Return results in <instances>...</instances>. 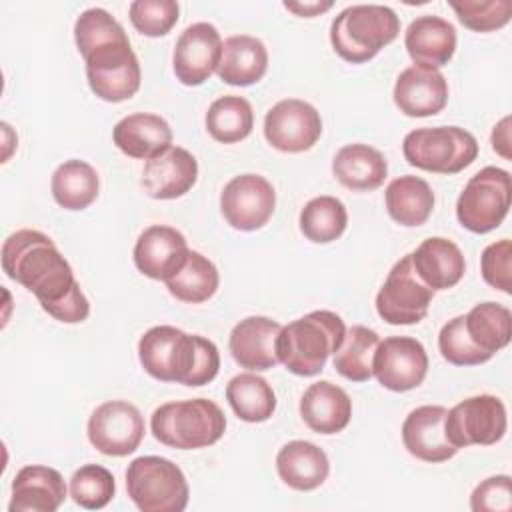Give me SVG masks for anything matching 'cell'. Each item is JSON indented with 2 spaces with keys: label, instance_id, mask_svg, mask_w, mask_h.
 <instances>
[{
  "label": "cell",
  "instance_id": "obj_31",
  "mask_svg": "<svg viewBox=\"0 0 512 512\" xmlns=\"http://www.w3.org/2000/svg\"><path fill=\"white\" fill-rule=\"evenodd\" d=\"M52 196L64 210H84L98 198L100 180L84 160H66L52 174Z\"/></svg>",
  "mask_w": 512,
  "mask_h": 512
},
{
  "label": "cell",
  "instance_id": "obj_45",
  "mask_svg": "<svg viewBox=\"0 0 512 512\" xmlns=\"http://www.w3.org/2000/svg\"><path fill=\"white\" fill-rule=\"evenodd\" d=\"M284 8L298 14V16L312 18V16L322 14L328 8H332V0H326V2H284Z\"/></svg>",
  "mask_w": 512,
  "mask_h": 512
},
{
  "label": "cell",
  "instance_id": "obj_22",
  "mask_svg": "<svg viewBox=\"0 0 512 512\" xmlns=\"http://www.w3.org/2000/svg\"><path fill=\"white\" fill-rule=\"evenodd\" d=\"M66 498V484L58 470L30 464L16 472L12 480L10 512H54Z\"/></svg>",
  "mask_w": 512,
  "mask_h": 512
},
{
  "label": "cell",
  "instance_id": "obj_24",
  "mask_svg": "<svg viewBox=\"0 0 512 512\" xmlns=\"http://www.w3.org/2000/svg\"><path fill=\"white\" fill-rule=\"evenodd\" d=\"M404 46L414 64L438 70L454 56L456 30L448 20L424 14L408 24Z\"/></svg>",
  "mask_w": 512,
  "mask_h": 512
},
{
  "label": "cell",
  "instance_id": "obj_14",
  "mask_svg": "<svg viewBox=\"0 0 512 512\" xmlns=\"http://www.w3.org/2000/svg\"><path fill=\"white\" fill-rule=\"evenodd\" d=\"M274 186L260 174L234 176L220 194V210L224 220L242 232L262 228L274 214Z\"/></svg>",
  "mask_w": 512,
  "mask_h": 512
},
{
  "label": "cell",
  "instance_id": "obj_38",
  "mask_svg": "<svg viewBox=\"0 0 512 512\" xmlns=\"http://www.w3.org/2000/svg\"><path fill=\"white\" fill-rule=\"evenodd\" d=\"M114 492V476L100 464H84L70 478V496L86 510L104 508L114 498Z\"/></svg>",
  "mask_w": 512,
  "mask_h": 512
},
{
  "label": "cell",
  "instance_id": "obj_17",
  "mask_svg": "<svg viewBox=\"0 0 512 512\" xmlns=\"http://www.w3.org/2000/svg\"><path fill=\"white\" fill-rule=\"evenodd\" d=\"M188 254L190 248L182 232L172 226L154 224L138 236L134 264L144 276L166 282L184 266Z\"/></svg>",
  "mask_w": 512,
  "mask_h": 512
},
{
  "label": "cell",
  "instance_id": "obj_19",
  "mask_svg": "<svg viewBox=\"0 0 512 512\" xmlns=\"http://www.w3.org/2000/svg\"><path fill=\"white\" fill-rule=\"evenodd\" d=\"M198 178V162L182 146H170L158 156L146 160L142 186L150 198L174 200L184 196Z\"/></svg>",
  "mask_w": 512,
  "mask_h": 512
},
{
  "label": "cell",
  "instance_id": "obj_2",
  "mask_svg": "<svg viewBox=\"0 0 512 512\" xmlns=\"http://www.w3.org/2000/svg\"><path fill=\"white\" fill-rule=\"evenodd\" d=\"M138 358L152 378L184 386H204L220 370V354L212 340L168 324L144 332L138 342Z\"/></svg>",
  "mask_w": 512,
  "mask_h": 512
},
{
  "label": "cell",
  "instance_id": "obj_40",
  "mask_svg": "<svg viewBox=\"0 0 512 512\" xmlns=\"http://www.w3.org/2000/svg\"><path fill=\"white\" fill-rule=\"evenodd\" d=\"M178 2L174 0H134L128 8L132 26L150 38L164 36L178 22Z\"/></svg>",
  "mask_w": 512,
  "mask_h": 512
},
{
  "label": "cell",
  "instance_id": "obj_8",
  "mask_svg": "<svg viewBox=\"0 0 512 512\" xmlns=\"http://www.w3.org/2000/svg\"><path fill=\"white\" fill-rule=\"evenodd\" d=\"M82 58L86 62L90 90L100 100L122 102L138 92L142 78L140 62L126 34L94 46Z\"/></svg>",
  "mask_w": 512,
  "mask_h": 512
},
{
  "label": "cell",
  "instance_id": "obj_25",
  "mask_svg": "<svg viewBox=\"0 0 512 512\" xmlns=\"http://www.w3.org/2000/svg\"><path fill=\"white\" fill-rule=\"evenodd\" d=\"M414 272L432 290H448L460 282L466 270L462 250L448 238L430 236L410 252Z\"/></svg>",
  "mask_w": 512,
  "mask_h": 512
},
{
  "label": "cell",
  "instance_id": "obj_7",
  "mask_svg": "<svg viewBox=\"0 0 512 512\" xmlns=\"http://www.w3.org/2000/svg\"><path fill=\"white\" fill-rule=\"evenodd\" d=\"M404 158L410 166L436 174H458L478 156L476 138L458 126L416 128L404 136Z\"/></svg>",
  "mask_w": 512,
  "mask_h": 512
},
{
  "label": "cell",
  "instance_id": "obj_36",
  "mask_svg": "<svg viewBox=\"0 0 512 512\" xmlns=\"http://www.w3.org/2000/svg\"><path fill=\"white\" fill-rule=\"evenodd\" d=\"M254 128V112L246 98L242 96H220L214 100L206 112L208 134L222 142L234 144L244 140Z\"/></svg>",
  "mask_w": 512,
  "mask_h": 512
},
{
  "label": "cell",
  "instance_id": "obj_3",
  "mask_svg": "<svg viewBox=\"0 0 512 512\" xmlns=\"http://www.w3.org/2000/svg\"><path fill=\"white\" fill-rule=\"evenodd\" d=\"M346 334L344 320L330 310H314L286 326L276 338L278 360L296 376H316Z\"/></svg>",
  "mask_w": 512,
  "mask_h": 512
},
{
  "label": "cell",
  "instance_id": "obj_33",
  "mask_svg": "<svg viewBox=\"0 0 512 512\" xmlns=\"http://www.w3.org/2000/svg\"><path fill=\"white\" fill-rule=\"evenodd\" d=\"M226 400L244 422H266L276 410L272 386L258 374L242 372L228 380Z\"/></svg>",
  "mask_w": 512,
  "mask_h": 512
},
{
  "label": "cell",
  "instance_id": "obj_28",
  "mask_svg": "<svg viewBox=\"0 0 512 512\" xmlns=\"http://www.w3.org/2000/svg\"><path fill=\"white\" fill-rule=\"evenodd\" d=\"M268 68V50L256 36L234 34L222 42L218 76L232 86H250L258 82Z\"/></svg>",
  "mask_w": 512,
  "mask_h": 512
},
{
  "label": "cell",
  "instance_id": "obj_20",
  "mask_svg": "<svg viewBox=\"0 0 512 512\" xmlns=\"http://www.w3.org/2000/svg\"><path fill=\"white\" fill-rule=\"evenodd\" d=\"M448 410L444 406H418L414 408L402 424L404 448L418 460L424 462H444L450 460L458 448L448 440L444 430Z\"/></svg>",
  "mask_w": 512,
  "mask_h": 512
},
{
  "label": "cell",
  "instance_id": "obj_35",
  "mask_svg": "<svg viewBox=\"0 0 512 512\" xmlns=\"http://www.w3.org/2000/svg\"><path fill=\"white\" fill-rule=\"evenodd\" d=\"M220 276L212 260L202 256L196 250H190L184 266L166 280L168 292L182 302L200 304L212 298L218 290Z\"/></svg>",
  "mask_w": 512,
  "mask_h": 512
},
{
  "label": "cell",
  "instance_id": "obj_41",
  "mask_svg": "<svg viewBox=\"0 0 512 512\" xmlns=\"http://www.w3.org/2000/svg\"><path fill=\"white\" fill-rule=\"evenodd\" d=\"M438 348L444 360L454 366H476L490 360L486 352L476 348L464 330V316L448 320L438 334Z\"/></svg>",
  "mask_w": 512,
  "mask_h": 512
},
{
  "label": "cell",
  "instance_id": "obj_37",
  "mask_svg": "<svg viewBox=\"0 0 512 512\" xmlns=\"http://www.w3.org/2000/svg\"><path fill=\"white\" fill-rule=\"evenodd\" d=\"M348 224L346 206L336 196H316L300 212L302 234L316 244H328L340 238Z\"/></svg>",
  "mask_w": 512,
  "mask_h": 512
},
{
  "label": "cell",
  "instance_id": "obj_5",
  "mask_svg": "<svg viewBox=\"0 0 512 512\" xmlns=\"http://www.w3.org/2000/svg\"><path fill=\"white\" fill-rule=\"evenodd\" d=\"M400 32V20L390 6L352 4L344 8L330 26L334 52L352 64L374 58Z\"/></svg>",
  "mask_w": 512,
  "mask_h": 512
},
{
  "label": "cell",
  "instance_id": "obj_11",
  "mask_svg": "<svg viewBox=\"0 0 512 512\" xmlns=\"http://www.w3.org/2000/svg\"><path fill=\"white\" fill-rule=\"evenodd\" d=\"M444 430L458 450L472 444H496L506 432L504 402L492 394L470 396L448 410Z\"/></svg>",
  "mask_w": 512,
  "mask_h": 512
},
{
  "label": "cell",
  "instance_id": "obj_18",
  "mask_svg": "<svg viewBox=\"0 0 512 512\" xmlns=\"http://www.w3.org/2000/svg\"><path fill=\"white\" fill-rule=\"evenodd\" d=\"M392 96L406 116H434L448 102V82L440 70L412 64L398 74Z\"/></svg>",
  "mask_w": 512,
  "mask_h": 512
},
{
  "label": "cell",
  "instance_id": "obj_30",
  "mask_svg": "<svg viewBox=\"0 0 512 512\" xmlns=\"http://www.w3.org/2000/svg\"><path fill=\"white\" fill-rule=\"evenodd\" d=\"M386 210L400 226L424 224L434 208V192L424 178L400 176L394 178L386 188Z\"/></svg>",
  "mask_w": 512,
  "mask_h": 512
},
{
  "label": "cell",
  "instance_id": "obj_32",
  "mask_svg": "<svg viewBox=\"0 0 512 512\" xmlns=\"http://www.w3.org/2000/svg\"><path fill=\"white\" fill-rule=\"evenodd\" d=\"M464 330L472 344L492 358L510 342L512 314L498 302H480L464 316Z\"/></svg>",
  "mask_w": 512,
  "mask_h": 512
},
{
  "label": "cell",
  "instance_id": "obj_23",
  "mask_svg": "<svg viewBox=\"0 0 512 512\" xmlns=\"http://www.w3.org/2000/svg\"><path fill=\"white\" fill-rule=\"evenodd\" d=\"M112 140L126 156L150 160L172 146V128L158 114L134 112L116 122Z\"/></svg>",
  "mask_w": 512,
  "mask_h": 512
},
{
  "label": "cell",
  "instance_id": "obj_43",
  "mask_svg": "<svg viewBox=\"0 0 512 512\" xmlns=\"http://www.w3.org/2000/svg\"><path fill=\"white\" fill-rule=\"evenodd\" d=\"M470 508L474 512H510L512 508L510 476L500 474L480 482L470 496Z\"/></svg>",
  "mask_w": 512,
  "mask_h": 512
},
{
  "label": "cell",
  "instance_id": "obj_21",
  "mask_svg": "<svg viewBox=\"0 0 512 512\" xmlns=\"http://www.w3.org/2000/svg\"><path fill=\"white\" fill-rule=\"evenodd\" d=\"M282 326L266 316H248L240 320L228 338L232 358L248 370H270L280 360L276 338Z\"/></svg>",
  "mask_w": 512,
  "mask_h": 512
},
{
  "label": "cell",
  "instance_id": "obj_13",
  "mask_svg": "<svg viewBox=\"0 0 512 512\" xmlns=\"http://www.w3.org/2000/svg\"><path fill=\"white\" fill-rule=\"evenodd\" d=\"M320 134V112L306 100H280L264 116V136L268 144L280 152H306L318 142Z\"/></svg>",
  "mask_w": 512,
  "mask_h": 512
},
{
  "label": "cell",
  "instance_id": "obj_39",
  "mask_svg": "<svg viewBox=\"0 0 512 512\" xmlns=\"http://www.w3.org/2000/svg\"><path fill=\"white\" fill-rule=\"evenodd\" d=\"M458 20L474 32H490L508 24L512 16L510 0H450Z\"/></svg>",
  "mask_w": 512,
  "mask_h": 512
},
{
  "label": "cell",
  "instance_id": "obj_29",
  "mask_svg": "<svg viewBox=\"0 0 512 512\" xmlns=\"http://www.w3.org/2000/svg\"><path fill=\"white\" fill-rule=\"evenodd\" d=\"M332 172L342 186L368 192L384 184L388 164L382 152L368 144H346L336 152Z\"/></svg>",
  "mask_w": 512,
  "mask_h": 512
},
{
  "label": "cell",
  "instance_id": "obj_44",
  "mask_svg": "<svg viewBox=\"0 0 512 512\" xmlns=\"http://www.w3.org/2000/svg\"><path fill=\"white\" fill-rule=\"evenodd\" d=\"M508 124H510V118L506 116L492 130V148L504 158H510V136H508L510 128H508Z\"/></svg>",
  "mask_w": 512,
  "mask_h": 512
},
{
  "label": "cell",
  "instance_id": "obj_12",
  "mask_svg": "<svg viewBox=\"0 0 512 512\" xmlns=\"http://www.w3.org/2000/svg\"><path fill=\"white\" fill-rule=\"evenodd\" d=\"M144 438V416L126 400L100 404L88 420L90 444L106 456H128Z\"/></svg>",
  "mask_w": 512,
  "mask_h": 512
},
{
  "label": "cell",
  "instance_id": "obj_34",
  "mask_svg": "<svg viewBox=\"0 0 512 512\" xmlns=\"http://www.w3.org/2000/svg\"><path fill=\"white\" fill-rule=\"evenodd\" d=\"M380 344V336L368 326L354 324L346 330L342 344L334 352V368L350 382H366L372 378V360Z\"/></svg>",
  "mask_w": 512,
  "mask_h": 512
},
{
  "label": "cell",
  "instance_id": "obj_10",
  "mask_svg": "<svg viewBox=\"0 0 512 512\" xmlns=\"http://www.w3.org/2000/svg\"><path fill=\"white\" fill-rule=\"evenodd\" d=\"M434 290L414 272L412 258L406 254L388 272L376 294V312L388 324H418L430 308Z\"/></svg>",
  "mask_w": 512,
  "mask_h": 512
},
{
  "label": "cell",
  "instance_id": "obj_26",
  "mask_svg": "<svg viewBox=\"0 0 512 512\" xmlns=\"http://www.w3.org/2000/svg\"><path fill=\"white\" fill-rule=\"evenodd\" d=\"M300 416L318 434L342 432L352 416L350 396L336 384L320 380L310 384L300 398Z\"/></svg>",
  "mask_w": 512,
  "mask_h": 512
},
{
  "label": "cell",
  "instance_id": "obj_6",
  "mask_svg": "<svg viewBox=\"0 0 512 512\" xmlns=\"http://www.w3.org/2000/svg\"><path fill=\"white\" fill-rule=\"evenodd\" d=\"M126 490L142 512H182L190 498L184 472L162 456L134 458L126 468Z\"/></svg>",
  "mask_w": 512,
  "mask_h": 512
},
{
  "label": "cell",
  "instance_id": "obj_27",
  "mask_svg": "<svg viewBox=\"0 0 512 512\" xmlns=\"http://www.w3.org/2000/svg\"><path fill=\"white\" fill-rule=\"evenodd\" d=\"M276 470L284 484L294 490H314L324 484L330 472L328 456L308 440H292L276 454Z\"/></svg>",
  "mask_w": 512,
  "mask_h": 512
},
{
  "label": "cell",
  "instance_id": "obj_16",
  "mask_svg": "<svg viewBox=\"0 0 512 512\" xmlns=\"http://www.w3.org/2000/svg\"><path fill=\"white\" fill-rule=\"evenodd\" d=\"M222 38L210 22H194L178 36L172 66L176 78L186 86H200L218 68Z\"/></svg>",
  "mask_w": 512,
  "mask_h": 512
},
{
  "label": "cell",
  "instance_id": "obj_1",
  "mask_svg": "<svg viewBox=\"0 0 512 512\" xmlns=\"http://www.w3.org/2000/svg\"><path fill=\"white\" fill-rule=\"evenodd\" d=\"M2 268L8 278L30 290L52 318L78 324L90 314L88 298L72 266L50 236L40 230H16L2 244Z\"/></svg>",
  "mask_w": 512,
  "mask_h": 512
},
{
  "label": "cell",
  "instance_id": "obj_9",
  "mask_svg": "<svg viewBox=\"0 0 512 512\" xmlns=\"http://www.w3.org/2000/svg\"><path fill=\"white\" fill-rule=\"evenodd\" d=\"M510 198V172L496 166H486L470 176L460 192L456 202V218L466 230L486 234L502 224L510 208Z\"/></svg>",
  "mask_w": 512,
  "mask_h": 512
},
{
  "label": "cell",
  "instance_id": "obj_15",
  "mask_svg": "<svg viewBox=\"0 0 512 512\" xmlns=\"http://www.w3.org/2000/svg\"><path fill=\"white\" fill-rule=\"evenodd\" d=\"M428 372V354L412 336H388L380 340L374 360H372V376L392 390L406 392L422 384Z\"/></svg>",
  "mask_w": 512,
  "mask_h": 512
},
{
  "label": "cell",
  "instance_id": "obj_42",
  "mask_svg": "<svg viewBox=\"0 0 512 512\" xmlns=\"http://www.w3.org/2000/svg\"><path fill=\"white\" fill-rule=\"evenodd\" d=\"M510 260H512V242L508 238L488 244L480 256V270H482L484 282L506 294L512 292Z\"/></svg>",
  "mask_w": 512,
  "mask_h": 512
},
{
  "label": "cell",
  "instance_id": "obj_4",
  "mask_svg": "<svg viewBox=\"0 0 512 512\" xmlns=\"http://www.w3.org/2000/svg\"><path fill=\"white\" fill-rule=\"evenodd\" d=\"M154 438L170 448L196 450L216 444L226 430V416L208 398L176 400L158 406L150 418Z\"/></svg>",
  "mask_w": 512,
  "mask_h": 512
}]
</instances>
